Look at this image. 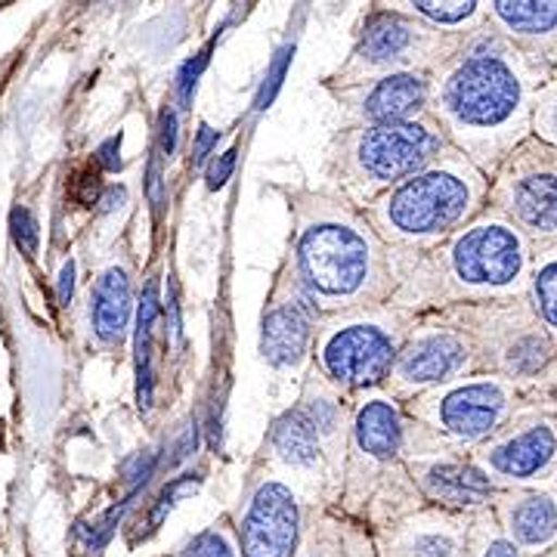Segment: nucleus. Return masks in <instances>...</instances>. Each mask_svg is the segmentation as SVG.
I'll return each mask as SVG.
<instances>
[{
    "label": "nucleus",
    "mask_w": 557,
    "mask_h": 557,
    "mask_svg": "<svg viewBox=\"0 0 557 557\" xmlns=\"http://www.w3.org/2000/svg\"><path fill=\"white\" fill-rule=\"evenodd\" d=\"M310 502H322L292 471L260 453L242 486L239 505L230 511L242 557H292L298 548Z\"/></svg>",
    "instance_id": "10"
},
{
    "label": "nucleus",
    "mask_w": 557,
    "mask_h": 557,
    "mask_svg": "<svg viewBox=\"0 0 557 557\" xmlns=\"http://www.w3.org/2000/svg\"><path fill=\"white\" fill-rule=\"evenodd\" d=\"M465 557H523L518 545L502 533L490 508H480L471 515L468 523V542H465Z\"/></svg>",
    "instance_id": "28"
},
{
    "label": "nucleus",
    "mask_w": 557,
    "mask_h": 557,
    "mask_svg": "<svg viewBox=\"0 0 557 557\" xmlns=\"http://www.w3.org/2000/svg\"><path fill=\"white\" fill-rule=\"evenodd\" d=\"M446 57V38L424 22L375 10L359 35L357 47L325 87H344L357 81L384 78L399 72H434Z\"/></svg>",
    "instance_id": "14"
},
{
    "label": "nucleus",
    "mask_w": 557,
    "mask_h": 557,
    "mask_svg": "<svg viewBox=\"0 0 557 557\" xmlns=\"http://www.w3.org/2000/svg\"><path fill=\"white\" fill-rule=\"evenodd\" d=\"M332 100L350 124H381V121L418 119L428 112L431 75L428 72H399L384 78L357 81L344 87H329Z\"/></svg>",
    "instance_id": "17"
},
{
    "label": "nucleus",
    "mask_w": 557,
    "mask_h": 557,
    "mask_svg": "<svg viewBox=\"0 0 557 557\" xmlns=\"http://www.w3.org/2000/svg\"><path fill=\"white\" fill-rule=\"evenodd\" d=\"M533 242L490 205L431 251H409L391 304L409 313L523 298Z\"/></svg>",
    "instance_id": "3"
},
{
    "label": "nucleus",
    "mask_w": 557,
    "mask_h": 557,
    "mask_svg": "<svg viewBox=\"0 0 557 557\" xmlns=\"http://www.w3.org/2000/svg\"><path fill=\"white\" fill-rule=\"evenodd\" d=\"M545 78L548 69L542 62L527 60L502 40L483 38L431 72L428 115L449 146L493 177L502 159L533 137V97Z\"/></svg>",
    "instance_id": "2"
},
{
    "label": "nucleus",
    "mask_w": 557,
    "mask_h": 557,
    "mask_svg": "<svg viewBox=\"0 0 557 557\" xmlns=\"http://www.w3.org/2000/svg\"><path fill=\"white\" fill-rule=\"evenodd\" d=\"M468 372H478V354L468 332L443 310H428L416 313L381 387L399 403H409Z\"/></svg>",
    "instance_id": "13"
},
{
    "label": "nucleus",
    "mask_w": 557,
    "mask_h": 557,
    "mask_svg": "<svg viewBox=\"0 0 557 557\" xmlns=\"http://www.w3.org/2000/svg\"><path fill=\"white\" fill-rule=\"evenodd\" d=\"M263 456L273 458L278 468L304 480L313 490V496L335 505L338 480L329 468V458H325V449L319 443L310 418L300 412L298 403H292L285 412L273 418V424L267 431V443H263Z\"/></svg>",
    "instance_id": "19"
},
{
    "label": "nucleus",
    "mask_w": 557,
    "mask_h": 557,
    "mask_svg": "<svg viewBox=\"0 0 557 557\" xmlns=\"http://www.w3.org/2000/svg\"><path fill=\"white\" fill-rule=\"evenodd\" d=\"M375 10L409 16L440 32H461L480 20L483 0H375Z\"/></svg>",
    "instance_id": "25"
},
{
    "label": "nucleus",
    "mask_w": 557,
    "mask_h": 557,
    "mask_svg": "<svg viewBox=\"0 0 557 557\" xmlns=\"http://www.w3.org/2000/svg\"><path fill=\"white\" fill-rule=\"evenodd\" d=\"M285 199L288 258L322 317L394 298L406 248L381 239L362 208L329 186H295Z\"/></svg>",
    "instance_id": "1"
},
{
    "label": "nucleus",
    "mask_w": 557,
    "mask_h": 557,
    "mask_svg": "<svg viewBox=\"0 0 557 557\" xmlns=\"http://www.w3.org/2000/svg\"><path fill=\"white\" fill-rule=\"evenodd\" d=\"M490 177L456 146L372 199L362 214L394 248L431 251L486 208Z\"/></svg>",
    "instance_id": "5"
},
{
    "label": "nucleus",
    "mask_w": 557,
    "mask_h": 557,
    "mask_svg": "<svg viewBox=\"0 0 557 557\" xmlns=\"http://www.w3.org/2000/svg\"><path fill=\"white\" fill-rule=\"evenodd\" d=\"M288 62H292V47H282L276 53V60L270 62V72H267V78H263V87H260L258 94V112H263L273 97H276V90L282 87V78H285V72H288Z\"/></svg>",
    "instance_id": "33"
},
{
    "label": "nucleus",
    "mask_w": 557,
    "mask_h": 557,
    "mask_svg": "<svg viewBox=\"0 0 557 557\" xmlns=\"http://www.w3.org/2000/svg\"><path fill=\"white\" fill-rule=\"evenodd\" d=\"M298 406L304 416L310 418L319 443L325 449L329 468L341 486V468H344V453H347V434H350V397H344L338 387L319 375L310 366L300 375Z\"/></svg>",
    "instance_id": "22"
},
{
    "label": "nucleus",
    "mask_w": 557,
    "mask_h": 557,
    "mask_svg": "<svg viewBox=\"0 0 557 557\" xmlns=\"http://www.w3.org/2000/svg\"><path fill=\"white\" fill-rule=\"evenodd\" d=\"M322 313L304 288L292 258L285 255L273 273V285L260 313V357L282 375H304L310 369L313 338Z\"/></svg>",
    "instance_id": "16"
},
{
    "label": "nucleus",
    "mask_w": 557,
    "mask_h": 557,
    "mask_svg": "<svg viewBox=\"0 0 557 557\" xmlns=\"http://www.w3.org/2000/svg\"><path fill=\"white\" fill-rule=\"evenodd\" d=\"M174 149H177V112H174V106H168V109L161 112V124H159L161 159H171V156H174Z\"/></svg>",
    "instance_id": "36"
},
{
    "label": "nucleus",
    "mask_w": 557,
    "mask_h": 557,
    "mask_svg": "<svg viewBox=\"0 0 557 557\" xmlns=\"http://www.w3.org/2000/svg\"><path fill=\"white\" fill-rule=\"evenodd\" d=\"M159 317V278H149L143 288L137 310V379H139V406H149V359H152V332Z\"/></svg>",
    "instance_id": "27"
},
{
    "label": "nucleus",
    "mask_w": 557,
    "mask_h": 557,
    "mask_svg": "<svg viewBox=\"0 0 557 557\" xmlns=\"http://www.w3.org/2000/svg\"><path fill=\"white\" fill-rule=\"evenodd\" d=\"M471 515L421 505L412 515L372 530L379 557H465Z\"/></svg>",
    "instance_id": "18"
},
{
    "label": "nucleus",
    "mask_w": 557,
    "mask_h": 557,
    "mask_svg": "<svg viewBox=\"0 0 557 557\" xmlns=\"http://www.w3.org/2000/svg\"><path fill=\"white\" fill-rule=\"evenodd\" d=\"M220 143V131H214L211 124L201 121L199 131H196V139H193V168H205L208 161L214 159Z\"/></svg>",
    "instance_id": "35"
},
{
    "label": "nucleus",
    "mask_w": 557,
    "mask_h": 557,
    "mask_svg": "<svg viewBox=\"0 0 557 557\" xmlns=\"http://www.w3.org/2000/svg\"><path fill=\"white\" fill-rule=\"evenodd\" d=\"M119 149H121V134L119 137H109L106 143H102V149L97 152V161H100L106 171H119L121 168V159L115 156Z\"/></svg>",
    "instance_id": "38"
},
{
    "label": "nucleus",
    "mask_w": 557,
    "mask_h": 557,
    "mask_svg": "<svg viewBox=\"0 0 557 557\" xmlns=\"http://www.w3.org/2000/svg\"><path fill=\"white\" fill-rule=\"evenodd\" d=\"M471 458L496 490L539 486L557 478V394L530 391L496 434Z\"/></svg>",
    "instance_id": "11"
},
{
    "label": "nucleus",
    "mask_w": 557,
    "mask_h": 557,
    "mask_svg": "<svg viewBox=\"0 0 557 557\" xmlns=\"http://www.w3.org/2000/svg\"><path fill=\"white\" fill-rule=\"evenodd\" d=\"M493 16L511 40L536 50L557 44V0H493Z\"/></svg>",
    "instance_id": "24"
},
{
    "label": "nucleus",
    "mask_w": 557,
    "mask_h": 557,
    "mask_svg": "<svg viewBox=\"0 0 557 557\" xmlns=\"http://www.w3.org/2000/svg\"><path fill=\"white\" fill-rule=\"evenodd\" d=\"M486 205L536 245H557V149L536 137L515 146L490 177Z\"/></svg>",
    "instance_id": "12"
},
{
    "label": "nucleus",
    "mask_w": 557,
    "mask_h": 557,
    "mask_svg": "<svg viewBox=\"0 0 557 557\" xmlns=\"http://www.w3.org/2000/svg\"><path fill=\"white\" fill-rule=\"evenodd\" d=\"M416 313L397 304L354 307L319 319L310 366L344 397L381 387Z\"/></svg>",
    "instance_id": "8"
},
{
    "label": "nucleus",
    "mask_w": 557,
    "mask_h": 557,
    "mask_svg": "<svg viewBox=\"0 0 557 557\" xmlns=\"http://www.w3.org/2000/svg\"><path fill=\"white\" fill-rule=\"evenodd\" d=\"M403 461L416 483L418 496L434 508L474 515L480 508L493 505L496 483L474 465L471 453L440 443L431 431H424L409 416L403 424Z\"/></svg>",
    "instance_id": "15"
},
{
    "label": "nucleus",
    "mask_w": 557,
    "mask_h": 557,
    "mask_svg": "<svg viewBox=\"0 0 557 557\" xmlns=\"http://www.w3.org/2000/svg\"><path fill=\"white\" fill-rule=\"evenodd\" d=\"M292 557H379L375 536L362 520L341 515L332 502H310Z\"/></svg>",
    "instance_id": "21"
},
{
    "label": "nucleus",
    "mask_w": 557,
    "mask_h": 557,
    "mask_svg": "<svg viewBox=\"0 0 557 557\" xmlns=\"http://www.w3.org/2000/svg\"><path fill=\"white\" fill-rule=\"evenodd\" d=\"M403 403L384 387L350 397V434L335 508L369 530L412 515L424 505L403 461Z\"/></svg>",
    "instance_id": "4"
},
{
    "label": "nucleus",
    "mask_w": 557,
    "mask_h": 557,
    "mask_svg": "<svg viewBox=\"0 0 557 557\" xmlns=\"http://www.w3.org/2000/svg\"><path fill=\"white\" fill-rule=\"evenodd\" d=\"M90 335L100 347H119L127 325H131V313H134V282H131V270L124 260H109L106 267L97 270V276L90 282Z\"/></svg>",
    "instance_id": "23"
},
{
    "label": "nucleus",
    "mask_w": 557,
    "mask_h": 557,
    "mask_svg": "<svg viewBox=\"0 0 557 557\" xmlns=\"http://www.w3.org/2000/svg\"><path fill=\"white\" fill-rule=\"evenodd\" d=\"M72 292H75V263L65 260L60 270V304L65 307L72 300Z\"/></svg>",
    "instance_id": "39"
},
{
    "label": "nucleus",
    "mask_w": 557,
    "mask_h": 557,
    "mask_svg": "<svg viewBox=\"0 0 557 557\" xmlns=\"http://www.w3.org/2000/svg\"><path fill=\"white\" fill-rule=\"evenodd\" d=\"M530 391L493 372H468L403 403V412L440 443L471 453L515 416Z\"/></svg>",
    "instance_id": "9"
},
{
    "label": "nucleus",
    "mask_w": 557,
    "mask_h": 557,
    "mask_svg": "<svg viewBox=\"0 0 557 557\" xmlns=\"http://www.w3.org/2000/svg\"><path fill=\"white\" fill-rule=\"evenodd\" d=\"M443 313L468 332L478 372L515 381L523 391L557 394V341L545 332L527 295L446 307Z\"/></svg>",
    "instance_id": "7"
},
{
    "label": "nucleus",
    "mask_w": 557,
    "mask_h": 557,
    "mask_svg": "<svg viewBox=\"0 0 557 557\" xmlns=\"http://www.w3.org/2000/svg\"><path fill=\"white\" fill-rule=\"evenodd\" d=\"M146 193H149L152 208L159 211L161 205H164V196H161V156H156L152 164H149V183H146Z\"/></svg>",
    "instance_id": "37"
},
{
    "label": "nucleus",
    "mask_w": 557,
    "mask_h": 557,
    "mask_svg": "<svg viewBox=\"0 0 557 557\" xmlns=\"http://www.w3.org/2000/svg\"><path fill=\"white\" fill-rule=\"evenodd\" d=\"M10 230H13V242L25 251V258H35L38 255V220L35 214L25 208V205H16L13 214H10Z\"/></svg>",
    "instance_id": "31"
},
{
    "label": "nucleus",
    "mask_w": 557,
    "mask_h": 557,
    "mask_svg": "<svg viewBox=\"0 0 557 557\" xmlns=\"http://www.w3.org/2000/svg\"><path fill=\"white\" fill-rule=\"evenodd\" d=\"M527 300L545 332L557 341V245H536L530 260Z\"/></svg>",
    "instance_id": "26"
},
{
    "label": "nucleus",
    "mask_w": 557,
    "mask_h": 557,
    "mask_svg": "<svg viewBox=\"0 0 557 557\" xmlns=\"http://www.w3.org/2000/svg\"><path fill=\"white\" fill-rule=\"evenodd\" d=\"M171 557H242L239 542H236V530H233V518L230 515H220L211 527H205L199 536L189 539Z\"/></svg>",
    "instance_id": "29"
},
{
    "label": "nucleus",
    "mask_w": 557,
    "mask_h": 557,
    "mask_svg": "<svg viewBox=\"0 0 557 557\" xmlns=\"http://www.w3.org/2000/svg\"><path fill=\"white\" fill-rule=\"evenodd\" d=\"M493 508L502 533L518 545L523 557L545 555L557 545V490H548L545 483L496 490Z\"/></svg>",
    "instance_id": "20"
},
{
    "label": "nucleus",
    "mask_w": 557,
    "mask_h": 557,
    "mask_svg": "<svg viewBox=\"0 0 557 557\" xmlns=\"http://www.w3.org/2000/svg\"><path fill=\"white\" fill-rule=\"evenodd\" d=\"M443 149H449V139L428 112L406 121L347 124L329 146L325 186L366 208L384 189L431 164Z\"/></svg>",
    "instance_id": "6"
},
{
    "label": "nucleus",
    "mask_w": 557,
    "mask_h": 557,
    "mask_svg": "<svg viewBox=\"0 0 557 557\" xmlns=\"http://www.w3.org/2000/svg\"><path fill=\"white\" fill-rule=\"evenodd\" d=\"M0 3H3V0H0Z\"/></svg>",
    "instance_id": "42"
},
{
    "label": "nucleus",
    "mask_w": 557,
    "mask_h": 557,
    "mask_svg": "<svg viewBox=\"0 0 557 557\" xmlns=\"http://www.w3.org/2000/svg\"><path fill=\"white\" fill-rule=\"evenodd\" d=\"M205 168H208V171H205L208 189H211V193L223 189V186L230 183V177H233V168H236V146H233V149H226V152H220V156H214V159L208 161Z\"/></svg>",
    "instance_id": "34"
},
{
    "label": "nucleus",
    "mask_w": 557,
    "mask_h": 557,
    "mask_svg": "<svg viewBox=\"0 0 557 557\" xmlns=\"http://www.w3.org/2000/svg\"><path fill=\"white\" fill-rule=\"evenodd\" d=\"M121 201H124V186H106L97 205H100V211H115L121 208Z\"/></svg>",
    "instance_id": "41"
},
{
    "label": "nucleus",
    "mask_w": 557,
    "mask_h": 557,
    "mask_svg": "<svg viewBox=\"0 0 557 557\" xmlns=\"http://www.w3.org/2000/svg\"><path fill=\"white\" fill-rule=\"evenodd\" d=\"M211 47L214 44H208L205 50H201L196 60H189L183 69H180V78H177V102L180 109H189V102H193V94H196V84H199V75L205 72V65H208V57H211Z\"/></svg>",
    "instance_id": "32"
},
{
    "label": "nucleus",
    "mask_w": 557,
    "mask_h": 557,
    "mask_svg": "<svg viewBox=\"0 0 557 557\" xmlns=\"http://www.w3.org/2000/svg\"><path fill=\"white\" fill-rule=\"evenodd\" d=\"M168 329H171V335H174V338L183 335V329H180V304H177V288H174V282H171V295H168Z\"/></svg>",
    "instance_id": "40"
},
{
    "label": "nucleus",
    "mask_w": 557,
    "mask_h": 557,
    "mask_svg": "<svg viewBox=\"0 0 557 557\" xmlns=\"http://www.w3.org/2000/svg\"><path fill=\"white\" fill-rule=\"evenodd\" d=\"M533 137L557 149V75H548L533 97Z\"/></svg>",
    "instance_id": "30"
}]
</instances>
